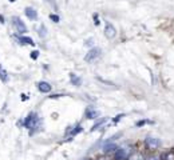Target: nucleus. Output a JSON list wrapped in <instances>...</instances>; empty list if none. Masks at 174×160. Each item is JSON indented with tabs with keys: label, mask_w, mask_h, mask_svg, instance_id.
I'll list each match as a JSON object with an SVG mask.
<instances>
[{
	"label": "nucleus",
	"mask_w": 174,
	"mask_h": 160,
	"mask_svg": "<svg viewBox=\"0 0 174 160\" xmlns=\"http://www.w3.org/2000/svg\"><path fill=\"white\" fill-rule=\"evenodd\" d=\"M38 122H39L38 115L34 114V112H31V114H29L27 118H25V120H24V125H25V128L32 129V128H36V125H38Z\"/></svg>",
	"instance_id": "nucleus-1"
},
{
	"label": "nucleus",
	"mask_w": 174,
	"mask_h": 160,
	"mask_svg": "<svg viewBox=\"0 0 174 160\" xmlns=\"http://www.w3.org/2000/svg\"><path fill=\"white\" fill-rule=\"evenodd\" d=\"M101 53H102V51L101 48H91L90 51L87 52V55L84 56V61H87V63H90V61H94L95 59H98L99 56H101Z\"/></svg>",
	"instance_id": "nucleus-2"
},
{
	"label": "nucleus",
	"mask_w": 174,
	"mask_h": 160,
	"mask_svg": "<svg viewBox=\"0 0 174 160\" xmlns=\"http://www.w3.org/2000/svg\"><path fill=\"white\" fill-rule=\"evenodd\" d=\"M105 35L107 39H114L117 36V30L115 27L110 23V21H106V28H105Z\"/></svg>",
	"instance_id": "nucleus-3"
},
{
	"label": "nucleus",
	"mask_w": 174,
	"mask_h": 160,
	"mask_svg": "<svg viewBox=\"0 0 174 160\" xmlns=\"http://www.w3.org/2000/svg\"><path fill=\"white\" fill-rule=\"evenodd\" d=\"M12 21H14L15 30L19 32V34H25V32H27V27H25V24L19 19V17H14Z\"/></svg>",
	"instance_id": "nucleus-4"
},
{
	"label": "nucleus",
	"mask_w": 174,
	"mask_h": 160,
	"mask_svg": "<svg viewBox=\"0 0 174 160\" xmlns=\"http://www.w3.org/2000/svg\"><path fill=\"white\" fill-rule=\"evenodd\" d=\"M129 156L127 148H117L115 150V159L117 160H125Z\"/></svg>",
	"instance_id": "nucleus-5"
},
{
	"label": "nucleus",
	"mask_w": 174,
	"mask_h": 160,
	"mask_svg": "<svg viewBox=\"0 0 174 160\" xmlns=\"http://www.w3.org/2000/svg\"><path fill=\"white\" fill-rule=\"evenodd\" d=\"M146 145L150 148V150H155L161 145L160 139H155V137H147L146 139Z\"/></svg>",
	"instance_id": "nucleus-6"
},
{
	"label": "nucleus",
	"mask_w": 174,
	"mask_h": 160,
	"mask_svg": "<svg viewBox=\"0 0 174 160\" xmlns=\"http://www.w3.org/2000/svg\"><path fill=\"white\" fill-rule=\"evenodd\" d=\"M24 12H25V16L31 20H36V17H38V12H36L34 8H31V7H27V8L24 9Z\"/></svg>",
	"instance_id": "nucleus-7"
},
{
	"label": "nucleus",
	"mask_w": 174,
	"mask_h": 160,
	"mask_svg": "<svg viewBox=\"0 0 174 160\" xmlns=\"http://www.w3.org/2000/svg\"><path fill=\"white\" fill-rule=\"evenodd\" d=\"M38 88H39L40 92H43V93H48L50 91H51V85H50L47 82H40L39 84H38Z\"/></svg>",
	"instance_id": "nucleus-8"
},
{
	"label": "nucleus",
	"mask_w": 174,
	"mask_h": 160,
	"mask_svg": "<svg viewBox=\"0 0 174 160\" xmlns=\"http://www.w3.org/2000/svg\"><path fill=\"white\" fill-rule=\"evenodd\" d=\"M86 118L87 119H98L99 118V111L92 110V108H88L86 111Z\"/></svg>",
	"instance_id": "nucleus-9"
},
{
	"label": "nucleus",
	"mask_w": 174,
	"mask_h": 160,
	"mask_svg": "<svg viewBox=\"0 0 174 160\" xmlns=\"http://www.w3.org/2000/svg\"><path fill=\"white\" fill-rule=\"evenodd\" d=\"M70 80H71V83L74 85H80V83H82V79L78 78L75 74H70Z\"/></svg>",
	"instance_id": "nucleus-10"
},
{
	"label": "nucleus",
	"mask_w": 174,
	"mask_h": 160,
	"mask_svg": "<svg viewBox=\"0 0 174 160\" xmlns=\"http://www.w3.org/2000/svg\"><path fill=\"white\" fill-rule=\"evenodd\" d=\"M19 42L21 43V44H31V45L35 44L34 40H32L31 38H19Z\"/></svg>",
	"instance_id": "nucleus-11"
},
{
	"label": "nucleus",
	"mask_w": 174,
	"mask_h": 160,
	"mask_svg": "<svg viewBox=\"0 0 174 160\" xmlns=\"http://www.w3.org/2000/svg\"><path fill=\"white\" fill-rule=\"evenodd\" d=\"M0 79L3 80V82H7V80H8V75H7V71H4L2 68V65H0Z\"/></svg>",
	"instance_id": "nucleus-12"
},
{
	"label": "nucleus",
	"mask_w": 174,
	"mask_h": 160,
	"mask_svg": "<svg viewBox=\"0 0 174 160\" xmlns=\"http://www.w3.org/2000/svg\"><path fill=\"white\" fill-rule=\"evenodd\" d=\"M106 122H107V118H102L101 120H98V122L94 124V127H92V129H97L98 127H101V125L103 124V123H106Z\"/></svg>",
	"instance_id": "nucleus-13"
},
{
	"label": "nucleus",
	"mask_w": 174,
	"mask_h": 160,
	"mask_svg": "<svg viewBox=\"0 0 174 160\" xmlns=\"http://www.w3.org/2000/svg\"><path fill=\"white\" fill-rule=\"evenodd\" d=\"M117 148H118V147H117L115 144H107L106 147H105V151H106V152H110V151H115Z\"/></svg>",
	"instance_id": "nucleus-14"
},
{
	"label": "nucleus",
	"mask_w": 174,
	"mask_h": 160,
	"mask_svg": "<svg viewBox=\"0 0 174 160\" xmlns=\"http://www.w3.org/2000/svg\"><path fill=\"white\" fill-rule=\"evenodd\" d=\"M130 160H143V156L141 154H134L133 156H130Z\"/></svg>",
	"instance_id": "nucleus-15"
},
{
	"label": "nucleus",
	"mask_w": 174,
	"mask_h": 160,
	"mask_svg": "<svg viewBox=\"0 0 174 160\" xmlns=\"http://www.w3.org/2000/svg\"><path fill=\"white\" fill-rule=\"evenodd\" d=\"M50 19L52 20L54 23H58V21H59V16H58V15H54V13H51V15H50Z\"/></svg>",
	"instance_id": "nucleus-16"
},
{
	"label": "nucleus",
	"mask_w": 174,
	"mask_h": 160,
	"mask_svg": "<svg viewBox=\"0 0 174 160\" xmlns=\"http://www.w3.org/2000/svg\"><path fill=\"white\" fill-rule=\"evenodd\" d=\"M39 35L42 36V38H44V36H46V27H44V25H42V27H40V32H39Z\"/></svg>",
	"instance_id": "nucleus-17"
},
{
	"label": "nucleus",
	"mask_w": 174,
	"mask_h": 160,
	"mask_svg": "<svg viewBox=\"0 0 174 160\" xmlns=\"http://www.w3.org/2000/svg\"><path fill=\"white\" fill-rule=\"evenodd\" d=\"M146 123H151V122H149V120H139L138 123H137V127H141V125H145Z\"/></svg>",
	"instance_id": "nucleus-18"
},
{
	"label": "nucleus",
	"mask_w": 174,
	"mask_h": 160,
	"mask_svg": "<svg viewBox=\"0 0 174 160\" xmlns=\"http://www.w3.org/2000/svg\"><path fill=\"white\" fill-rule=\"evenodd\" d=\"M38 56H39V52H38V51H34V52L31 53V57H32V59H38Z\"/></svg>",
	"instance_id": "nucleus-19"
},
{
	"label": "nucleus",
	"mask_w": 174,
	"mask_h": 160,
	"mask_svg": "<svg viewBox=\"0 0 174 160\" xmlns=\"http://www.w3.org/2000/svg\"><path fill=\"white\" fill-rule=\"evenodd\" d=\"M121 118H123V115H118V116H117V118H115V119H114V122H118V120H119Z\"/></svg>",
	"instance_id": "nucleus-20"
},
{
	"label": "nucleus",
	"mask_w": 174,
	"mask_h": 160,
	"mask_svg": "<svg viewBox=\"0 0 174 160\" xmlns=\"http://www.w3.org/2000/svg\"><path fill=\"white\" fill-rule=\"evenodd\" d=\"M147 160H158V159H157V158H149Z\"/></svg>",
	"instance_id": "nucleus-21"
},
{
	"label": "nucleus",
	"mask_w": 174,
	"mask_h": 160,
	"mask_svg": "<svg viewBox=\"0 0 174 160\" xmlns=\"http://www.w3.org/2000/svg\"><path fill=\"white\" fill-rule=\"evenodd\" d=\"M10 2H15V0H10Z\"/></svg>",
	"instance_id": "nucleus-22"
}]
</instances>
